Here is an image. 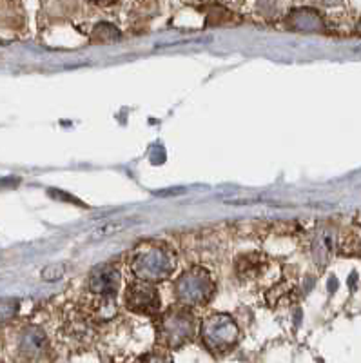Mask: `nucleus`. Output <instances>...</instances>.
I'll return each instance as SVG.
<instances>
[{"mask_svg": "<svg viewBox=\"0 0 361 363\" xmlns=\"http://www.w3.org/2000/svg\"><path fill=\"white\" fill-rule=\"evenodd\" d=\"M64 272H66L64 265H50V267L44 269L42 277H44V280H60L64 277Z\"/></svg>", "mask_w": 361, "mask_h": 363, "instance_id": "9", "label": "nucleus"}, {"mask_svg": "<svg viewBox=\"0 0 361 363\" xmlns=\"http://www.w3.org/2000/svg\"><path fill=\"white\" fill-rule=\"evenodd\" d=\"M96 2H100V4H109L111 0H96Z\"/></svg>", "mask_w": 361, "mask_h": 363, "instance_id": "12", "label": "nucleus"}, {"mask_svg": "<svg viewBox=\"0 0 361 363\" xmlns=\"http://www.w3.org/2000/svg\"><path fill=\"white\" fill-rule=\"evenodd\" d=\"M118 31L116 28H113L111 24H99L95 28V40L100 42H109V40H115L118 38Z\"/></svg>", "mask_w": 361, "mask_h": 363, "instance_id": "8", "label": "nucleus"}, {"mask_svg": "<svg viewBox=\"0 0 361 363\" xmlns=\"http://www.w3.org/2000/svg\"><path fill=\"white\" fill-rule=\"evenodd\" d=\"M126 227V223L123 222H115L111 225V223H107V225H104L102 229L99 231V236H107V235H113V233L120 231V229H123Z\"/></svg>", "mask_w": 361, "mask_h": 363, "instance_id": "10", "label": "nucleus"}, {"mask_svg": "<svg viewBox=\"0 0 361 363\" xmlns=\"http://www.w3.org/2000/svg\"><path fill=\"white\" fill-rule=\"evenodd\" d=\"M357 31H360V33H361V21H360V24H357Z\"/></svg>", "mask_w": 361, "mask_h": 363, "instance_id": "13", "label": "nucleus"}, {"mask_svg": "<svg viewBox=\"0 0 361 363\" xmlns=\"http://www.w3.org/2000/svg\"><path fill=\"white\" fill-rule=\"evenodd\" d=\"M120 287V272L111 264L100 265L89 278V289L93 296L113 298Z\"/></svg>", "mask_w": 361, "mask_h": 363, "instance_id": "6", "label": "nucleus"}, {"mask_svg": "<svg viewBox=\"0 0 361 363\" xmlns=\"http://www.w3.org/2000/svg\"><path fill=\"white\" fill-rule=\"evenodd\" d=\"M174 291H177L182 306L198 307L211 300L214 293V284L209 272H206L204 269H191L178 278Z\"/></svg>", "mask_w": 361, "mask_h": 363, "instance_id": "2", "label": "nucleus"}, {"mask_svg": "<svg viewBox=\"0 0 361 363\" xmlns=\"http://www.w3.org/2000/svg\"><path fill=\"white\" fill-rule=\"evenodd\" d=\"M194 318L184 307H174L167 311L158 322V336L167 347H180L194 336Z\"/></svg>", "mask_w": 361, "mask_h": 363, "instance_id": "3", "label": "nucleus"}, {"mask_svg": "<svg viewBox=\"0 0 361 363\" xmlns=\"http://www.w3.org/2000/svg\"><path fill=\"white\" fill-rule=\"evenodd\" d=\"M123 301L129 311H135L140 314H155L160 307V298L156 293L152 281L138 280L131 284L126 289Z\"/></svg>", "mask_w": 361, "mask_h": 363, "instance_id": "5", "label": "nucleus"}, {"mask_svg": "<svg viewBox=\"0 0 361 363\" xmlns=\"http://www.w3.org/2000/svg\"><path fill=\"white\" fill-rule=\"evenodd\" d=\"M318 2L323 6H336V4H340L341 0H318Z\"/></svg>", "mask_w": 361, "mask_h": 363, "instance_id": "11", "label": "nucleus"}, {"mask_svg": "<svg viewBox=\"0 0 361 363\" xmlns=\"http://www.w3.org/2000/svg\"><path fill=\"white\" fill-rule=\"evenodd\" d=\"M200 335L209 351L226 352L227 349L236 345L240 330L231 316L214 314V316L207 318L206 322H204Z\"/></svg>", "mask_w": 361, "mask_h": 363, "instance_id": "4", "label": "nucleus"}, {"mask_svg": "<svg viewBox=\"0 0 361 363\" xmlns=\"http://www.w3.org/2000/svg\"><path fill=\"white\" fill-rule=\"evenodd\" d=\"M133 272L138 280L160 281L165 280L174 269V256L165 245L145 244L136 249L131 262Z\"/></svg>", "mask_w": 361, "mask_h": 363, "instance_id": "1", "label": "nucleus"}, {"mask_svg": "<svg viewBox=\"0 0 361 363\" xmlns=\"http://www.w3.org/2000/svg\"><path fill=\"white\" fill-rule=\"evenodd\" d=\"M287 26L289 29L298 31V33H321V31H325V22L320 13L309 8L294 9L289 15Z\"/></svg>", "mask_w": 361, "mask_h": 363, "instance_id": "7", "label": "nucleus"}]
</instances>
